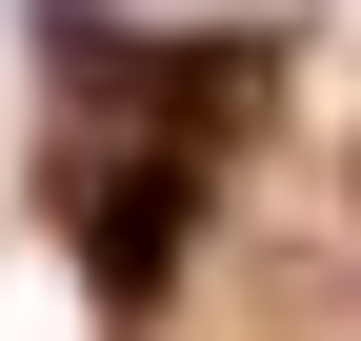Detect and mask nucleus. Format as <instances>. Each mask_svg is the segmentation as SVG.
<instances>
[{
	"label": "nucleus",
	"instance_id": "nucleus-1",
	"mask_svg": "<svg viewBox=\"0 0 361 341\" xmlns=\"http://www.w3.org/2000/svg\"><path fill=\"white\" fill-rule=\"evenodd\" d=\"M180 241H201V161H101L80 181V281H101V321H161V281H180Z\"/></svg>",
	"mask_w": 361,
	"mask_h": 341
}]
</instances>
